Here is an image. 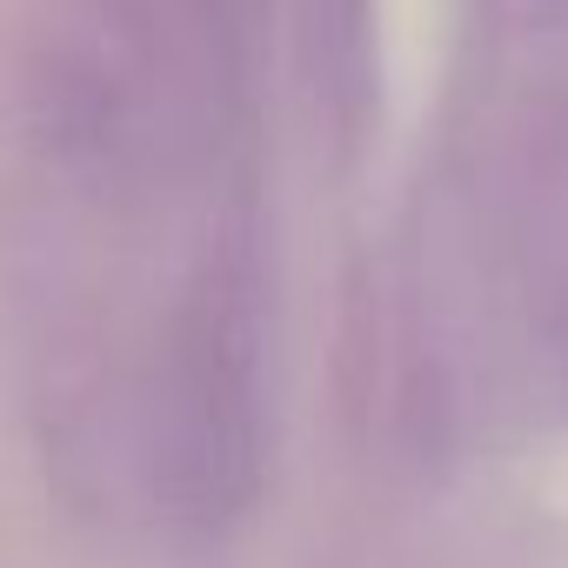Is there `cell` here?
Returning <instances> with one entry per match:
<instances>
[{
  "mask_svg": "<svg viewBox=\"0 0 568 568\" xmlns=\"http://www.w3.org/2000/svg\"><path fill=\"white\" fill-rule=\"evenodd\" d=\"M561 368H568V322H561Z\"/></svg>",
  "mask_w": 568,
  "mask_h": 568,
  "instance_id": "7a4b0ae2",
  "label": "cell"
},
{
  "mask_svg": "<svg viewBox=\"0 0 568 568\" xmlns=\"http://www.w3.org/2000/svg\"><path fill=\"white\" fill-rule=\"evenodd\" d=\"M261 254L254 227L227 221L194 261L154 348L148 481L181 528L221 535L234 515H247L261 488Z\"/></svg>",
  "mask_w": 568,
  "mask_h": 568,
  "instance_id": "6da1fadb",
  "label": "cell"
}]
</instances>
